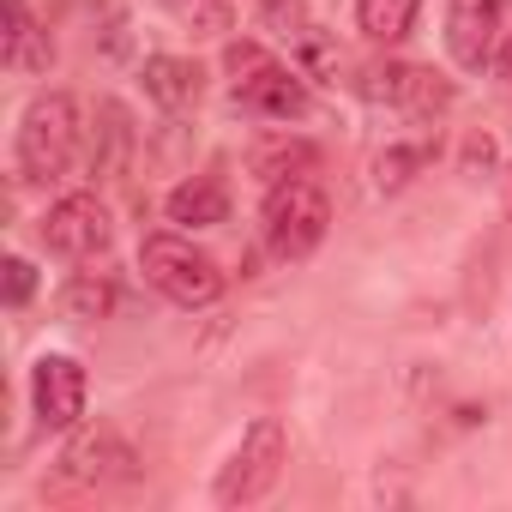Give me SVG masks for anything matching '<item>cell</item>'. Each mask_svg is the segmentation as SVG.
<instances>
[{"label": "cell", "instance_id": "1", "mask_svg": "<svg viewBox=\"0 0 512 512\" xmlns=\"http://www.w3.org/2000/svg\"><path fill=\"white\" fill-rule=\"evenodd\" d=\"M79 139H85L79 97L73 91H37L19 115V181L25 187L61 181L79 157Z\"/></svg>", "mask_w": 512, "mask_h": 512}, {"label": "cell", "instance_id": "2", "mask_svg": "<svg viewBox=\"0 0 512 512\" xmlns=\"http://www.w3.org/2000/svg\"><path fill=\"white\" fill-rule=\"evenodd\" d=\"M139 272H145V284H151L163 302H175V308H211V302H223V290H229L223 266L211 260L205 247H193L187 235H175V229H157V235L139 241Z\"/></svg>", "mask_w": 512, "mask_h": 512}, {"label": "cell", "instance_id": "3", "mask_svg": "<svg viewBox=\"0 0 512 512\" xmlns=\"http://www.w3.org/2000/svg\"><path fill=\"white\" fill-rule=\"evenodd\" d=\"M223 73H229V91L241 109L253 115H272V121H302L308 115V79L296 67H284L272 49L260 43H229L223 49Z\"/></svg>", "mask_w": 512, "mask_h": 512}, {"label": "cell", "instance_id": "4", "mask_svg": "<svg viewBox=\"0 0 512 512\" xmlns=\"http://www.w3.org/2000/svg\"><path fill=\"white\" fill-rule=\"evenodd\" d=\"M332 229V199L314 175H290L278 187H266V205H260V235L278 260H308V253L326 241Z\"/></svg>", "mask_w": 512, "mask_h": 512}, {"label": "cell", "instance_id": "5", "mask_svg": "<svg viewBox=\"0 0 512 512\" xmlns=\"http://www.w3.org/2000/svg\"><path fill=\"white\" fill-rule=\"evenodd\" d=\"M284 464H290V434H284V422L278 416H260L241 440H235V452H229V464L217 470V482H211V500L217 506H260L278 482H284Z\"/></svg>", "mask_w": 512, "mask_h": 512}, {"label": "cell", "instance_id": "6", "mask_svg": "<svg viewBox=\"0 0 512 512\" xmlns=\"http://www.w3.org/2000/svg\"><path fill=\"white\" fill-rule=\"evenodd\" d=\"M55 464H61V482H73V488H127L139 476V452L109 422L67 428V446H61Z\"/></svg>", "mask_w": 512, "mask_h": 512}, {"label": "cell", "instance_id": "7", "mask_svg": "<svg viewBox=\"0 0 512 512\" xmlns=\"http://www.w3.org/2000/svg\"><path fill=\"white\" fill-rule=\"evenodd\" d=\"M43 241L61 260H97V253L115 241V217L97 193H67L43 211Z\"/></svg>", "mask_w": 512, "mask_h": 512}, {"label": "cell", "instance_id": "8", "mask_svg": "<svg viewBox=\"0 0 512 512\" xmlns=\"http://www.w3.org/2000/svg\"><path fill=\"white\" fill-rule=\"evenodd\" d=\"M85 398H91V380H85V368H79L73 356H61V350L37 356V368H31V410H37V428H49V434L79 428Z\"/></svg>", "mask_w": 512, "mask_h": 512}, {"label": "cell", "instance_id": "9", "mask_svg": "<svg viewBox=\"0 0 512 512\" xmlns=\"http://www.w3.org/2000/svg\"><path fill=\"white\" fill-rule=\"evenodd\" d=\"M512 0H446V55L458 73H482L494 61V43L506 31Z\"/></svg>", "mask_w": 512, "mask_h": 512}, {"label": "cell", "instance_id": "10", "mask_svg": "<svg viewBox=\"0 0 512 512\" xmlns=\"http://www.w3.org/2000/svg\"><path fill=\"white\" fill-rule=\"evenodd\" d=\"M374 79H380V85H374V97H380V103H392V109H398V115H410V121H434V115H446V109H452V79H440L434 67L398 61V67H380Z\"/></svg>", "mask_w": 512, "mask_h": 512}, {"label": "cell", "instance_id": "11", "mask_svg": "<svg viewBox=\"0 0 512 512\" xmlns=\"http://www.w3.org/2000/svg\"><path fill=\"white\" fill-rule=\"evenodd\" d=\"M133 145H139L133 115H127L115 97H103V103H97V115H91V151H85L91 181H115V175L127 169V157H133Z\"/></svg>", "mask_w": 512, "mask_h": 512}, {"label": "cell", "instance_id": "12", "mask_svg": "<svg viewBox=\"0 0 512 512\" xmlns=\"http://www.w3.org/2000/svg\"><path fill=\"white\" fill-rule=\"evenodd\" d=\"M139 85H145V97H151L163 115H187V109L205 97V73H199L187 55H145Z\"/></svg>", "mask_w": 512, "mask_h": 512}, {"label": "cell", "instance_id": "13", "mask_svg": "<svg viewBox=\"0 0 512 512\" xmlns=\"http://www.w3.org/2000/svg\"><path fill=\"white\" fill-rule=\"evenodd\" d=\"M163 211L181 229H217V223H229V187H223V175H187L181 187H169Z\"/></svg>", "mask_w": 512, "mask_h": 512}, {"label": "cell", "instance_id": "14", "mask_svg": "<svg viewBox=\"0 0 512 512\" xmlns=\"http://www.w3.org/2000/svg\"><path fill=\"white\" fill-rule=\"evenodd\" d=\"M0 61H7L13 73H49L55 67V43L37 25L31 0H7V43H0Z\"/></svg>", "mask_w": 512, "mask_h": 512}, {"label": "cell", "instance_id": "15", "mask_svg": "<svg viewBox=\"0 0 512 512\" xmlns=\"http://www.w3.org/2000/svg\"><path fill=\"white\" fill-rule=\"evenodd\" d=\"M422 0H356V25L368 43H404L416 31Z\"/></svg>", "mask_w": 512, "mask_h": 512}, {"label": "cell", "instance_id": "16", "mask_svg": "<svg viewBox=\"0 0 512 512\" xmlns=\"http://www.w3.org/2000/svg\"><path fill=\"white\" fill-rule=\"evenodd\" d=\"M314 163H320V151L308 139H272V145L253 151V175H260L266 187H278L290 175H314Z\"/></svg>", "mask_w": 512, "mask_h": 512}, {"label": "cell", "instance_id": "17", "mask_svg": "<svg viewBox=\"0 0 512 512\" xmlns=\"http://www.w3.org/2000/svg\"><path fill=\"white\" fill-rule=\"evenodd\" d=\"M61 314H67V320H109V314H115V284L97 278V272H79V278L61 290Z\"/></svg>", "mask_w": 512, "mask_h": 512}, {"label": "cell", "instance_id": "18", "mask_svg": "<svg viewBox=\"0 0 512 512\" xmlns=\"http://www.w3.org/2000/svg\"><path fill=\"white\" fill-rule=\"evenodd\" d=\"M428 145H386L380 157H374V187L380 193H398V187H410L416 181V169H428Z\"/></svg>", "mask_w": 512, "mask_h": 512}, {"label": "cell", "instance_id": "19", "mask_svg": "<svg viewBox=\"0 0 512 512\" xmlns=\"http://www.w3.org/2000/svg\"><path fill=\"white\" fill-rule=\"evenodd\" d=\"M260 19H266L278 37H290L296 49L320 31V25H314V13H308V0H260Z\"/></svg>", "mask_w": 512, "mask_h": 512}, {"label": "cell", "instance_id": "20", "mask_svg": "<svg viewBox=\"0 0 512 512\" xmlns=\"http://www.w3.org/2000/svg\"><path fill=\"white\" fill-rule=\"evenodd\" d=\"M0 272H7V308H25V302L37 296V266H31V260H19V253H13Z\"/></svg>", "mask_w": 512, "mask_h": 512}, {"label": "cell", "instance_id": "21", "mask_svg": "<svg viewBox=\"0 0 512 512\" xmlns=\"http://www.w3.org/2000/svg\"><path fill=\"white\" fill-rule=\"evenodd\" d=\"M488 169H494V139H488V133H470V139H464V175L482 181Z\"/></svg>", "mask_w": 512, "mask_h": 512}, {"label": "cell", "instance_id": "22", "mask_svg": "<svg viewBox=\"0 0 512 512\" xmlns=\"http://www.w3.org/2000/svg\"><path fill=\"white\" fill-rule=\"evenodd\" d=\"M500 79H512V19H506V31H500V43H494V61H488Z\"/></svg>", "mask_w": 512, "mask_h": 512}, {"label": "cell", "instance_id": "23", "mask_svg": "<svg viewBox=\"0 0 512 512\" xmlns=\"http://www.w3.org/2000/svg\"><path fill=\"white\" fill-rule=\"evenodd\" d=\"M494 181H500V205H506V217H512V157H506V169H500Z\"/></svg>", "mask_w": 512, "mask_h": 512}]
</instances>
